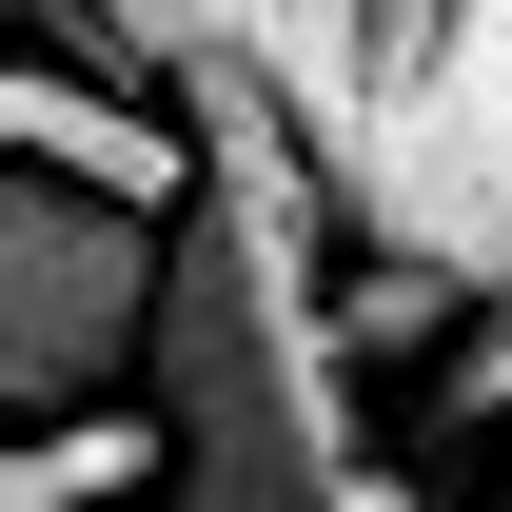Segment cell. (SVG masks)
<instances>
[{"mask_svg":"<svg viewBox=\"0 0 512 512\" xmlns=\"http://www.w3.org/2000/svg\"><path fill=\"white\" fill-rule=\"evenodd\" d=\"M158 316H178V217L79 197V178L0 197V394H20V414L158 394Z\"/></svg>","mask_w":512,"mask_h":512,"instance_id":"1","label":"cell"},{"mask_svg":"<svg viewBox=\"0 0 512 512\" xmlns=\"http://www.w3.org/2000/svg\"><path fill=\"white\" fill-rule=\"evenodd\" d=\"M414 414H434V434H493V414H512V276L473 296V335L434 355V394H414Z\"/></svg>","mask_w":512,"mask_h":512,"instance_id":"6","label":"cell"},{"mask_svg":"<svg viewBox=\"0 0 512 512\" xmlns=\"http://www.w3.org/2000/svg\"><path fill=\"white\" fill-rule=\"evenodd\" d=\"M20 178H79V197H138V217H197V119L178 99H119V79H79V60H20Z\"/></svg>","mask_w":512,"mask_h":512,"instance_id":"4","label":"cell"},{"mask_svg":"<svg viewBox=\"0 0 512 512\" xmlns=\"http://www.w3.org/2000/svg\"><path fill=\"white\" fill-rule=\"evenodd\" d=\"M60 40H119L138 79H197L237 60L276 119L335 158V197L375 178V119H394V0H40Z\"/></svg>","mask_w":512,"mask_h":512,"instance_id":"3","label":"cell"},{"mask_svg":"<svg viewBox=\"0 0 512 512\" xmlns=\"http://www.w3.org/2000/svg\"><path fill=\"white\" fill-rule=\"evenodd\" d=\"M355 237H375V256H434V276H473V296L512 276V0H453L434 40L394 60Z\"/></svg>","mask_w":512,"mask_h":512,"instance_id":"2","label":"cell"},{"mask_svg":"<svg viewBox=\"0 0 512 512\" xmlns=\"http://www.w3.org/2000/svg\"><path fill=\"white\" fill-rule=\"evenodd\" d=\"M178 493V394H99V414H20L0 512H158Z\"/></svg>","mask_w":512,"mask_h":512,"instance_id":"5","label":"cell"}]
</instances>
